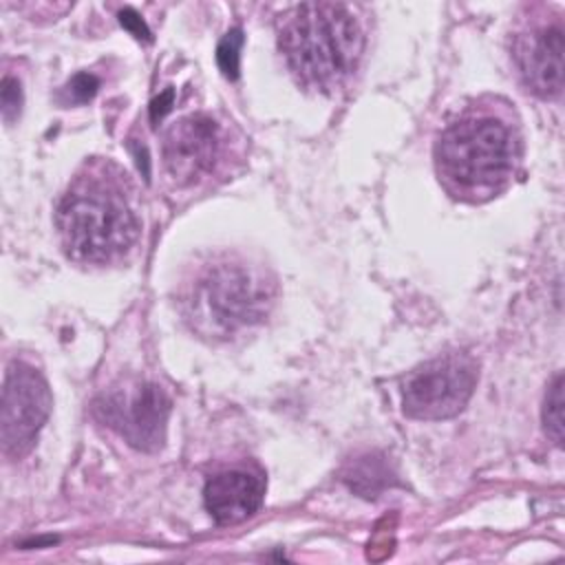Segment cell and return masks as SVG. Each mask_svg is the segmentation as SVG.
<instances>
[{
    "label": "cell",
    "instance_id": "cell-15",
    "mask_svg": "<svg viewBox=\"0 0 565 565\" xmlns=\"http://www.w3.org/2000/svg\"><path fill=\"white\" fill-rule=\"evenodd\" d=\"M97 86H99V82H97L95 75L79 73V75H75V77L66 84V93H68L71 102L82 104V102H88V99L95 95Z\"/></svg>",
    "mask_w": 565,
    "mask_h": 565
},
{
    "label": "cell",
    "instance_id": "cell-6",
    "mask_svg": "<svg viewBox=\"0 0 565 565\" xmlns=\"http://www.w3.org/2000/svg\"><path fill=\"white\" fill-rule=\"evenodd\" d=\"M475 384L477 362L468 353L437 355L404 377V413L415 419H448L468 404Z\"/></svg>",
    "mask_w": 565,
    "mask_h": 565
},
{
    "label": "cell",
    "instance_id": "cell-5",
    "mask_svg": "<svg viewBox=\"0 0 565 565\" xmlns=\"http://www.w3.org/2000/svg\"><path fill=\"white\" fill-rule=\"evenodd\" d=\"M93 413L128 446L154 452L166 439L170 397L154 382L124 380L95 399Z\"/></svg>",
    "mask_w": 565,
    "mask_h": 565
},
{
    "label": "cell",
    "instance_id": "cell-10",
    "mask_svg": "<svg viewBox=\"0 0 565 565\" xmlns=\"http://www.w3.org/2000/svg\"><path fill=\"white\" fill-rule=\"evenodd\" d=\"M203 497L216 523L234 525L260 508L265 481L249 468H227L207 479Z\"/></svg>",
    "mask_w": 565,
    "mask_h": 565
},
{
    "label": "cell",
    "instance_id": "cell-11",
    "mask_svg": "<svg viewBox=\"0 0 565 565\" xmlns=\"http://www.w3.org/2000/svg\"><path fill=\"white\" fill-rule=\"evenodd\" d=\"M391 470L384 461V457L380 455H364L353 459L342 479L349 483L351 490L364 494V497H375L377 492H382L388 483H391Z\"/></svg>",
    "mask_w": 565,
    "mask_h": 565
},
{
    "label": "cell",
    "instance_id": "cell-13",
    "mask_svg": "<svg viewBox=\"0 0 565 565\" xmlns=\"http://www.w3.org/2000/svg\"><path fill=\"white\" fill-rule=\"evenodd\" d=\"M241 46H243V31L232 29L223 35V40L216 46V64L221 73L227 79L238 77V60H241Z\"/></svg>",
    "mask_w": 565,
    "mask_h": 565
},
{
    "label": "cell",
    "instance_id": "cell-2",
    "mask_svg": "<svg viewBox=\"0 0 565 565\" xmlns=\"http://www.w3.org/2000/svg\"><path fill=\"white\" fill-rule=\"evenodd\" d=\"M278 44L302 86L333 93L355 73L364 31L349 4L305 2L280 15Z\"/></svg>",
    "mask_w": 565,
    "mask_h": 565
},
{
    "label": "cell",
    "instance_id": "cell-9",
    "mask_svg": "<svg viewBox=\"0 0 565 565\" xmlns=\"http://www.w3.org/2000/svg\"><path fill=\"white\" fill-rule=\"evenodd\" d=\"M563 26L534 24L516 35L514 62L525 86L539 97H554L563 88Z\"/></svg>",
    "mask_w": 565,
    "mask_h": 565
},
{
    "label": "cell",
    "instance_id": "cell-4",
    "mask_svg": "<svg viewBox=\"0 0 565 565\" xmlns=\"http://www.w3.org/2000/svg\"><path fill=\"white\" fill-rule=\"evenodd\" d=\"M519 146L497 115L468 113L437 139L435 166L441 183L461 199L481 201L503 190L514 172Z\"/></svg>",
    "mask_w": 565,
    "mask_h": 565
},
{
    "label": "cell",
    "instance_id": "cell-12",
    "mask_svg": "<svg viewBox=\"0 0 565 565\" xmlns=\"http://www.w3.org/2000/svg\"><path fill=\"white\" fill-rule=\"evenodd\" d=\"M543 426L547 437L563 446V375L556 373L552 384L547 386L545 402H543Z\"/></svg>",
    "mask_w": 565,
    "mask_h": 565
},
{
    "label": "cell",
    "instance_id": "cell-1",
    "mask_svg": "<svg viewBox=\"0 0 565 565\" xmlns=\"http://www.w3.org/2000/svg\"><path fill=\"white\" fill-rule=\"evenodd\" d=\"M55 223L68 258L95 265L121 258L139 236L126 172L110 161L88 163L64 192Z\"/></svg>",
    "mask_w": 565,
    "mask_h": 565
},
{
    "label": "cell",
    "instance_id": "cell-8",
    "mask_svg": "<svg viewBox=\"0 0 565 565\" xmlns=\"http://www.w3.org/2000/svg\"><path fill=\"white\" fill-rule=\"evenodd\" d=\"M221 146L223 130L210 115L181 117L163 137L166 170L177 183L190 185L214 170Z\"/></svg>",
    "mask_w": 565,
    "mask_h": 565
},
{
    "label": "cell",
    "instance_id": "cell-3",
    "mask_svg": "<svg viewBox=\"0 0 565 565\" xmlns=\"http://www.w3.org/2000/svg\"><path fill=\"white\" fill-rule=\"evenodd\" d=\"M276 298L274 276L243 258L218 256L192 271L181 291L190 327L205 338H230L260 322Z\"/></svg>",
    "mask_w": 565,
    "mask_h": 565
},
{
    "label": "cell",
    "instance_id": "cell-17",
    "mask_svg": "<svg viewBox=\"0 0 565 565\" xmlns=\"http://www.w3.org/2000/svg\"><path fill=\"white\" fill-rule=\"evenodd\" d=\"M170 99H172V90H166L159 99H154V102H152L150 113H152V119H154V121H157V117H161V115L170 108V106H168V104H170Z\"/></svg>",
    "mask_w": 565,
    "mask_h": 565
},
{
    "label": "cell",
    "instance_id": "cell-14",
    "mask_svg": "<svg viewBox=\"0 0 565 565\" xmlns=\"http://www.w3.org/2000/svg\"><path fill=\"white\" fill-rule=\"evenodd\" d=\"M0 95H2V117H4L7 124H11L20 115V106H22L20 82L15 77H11V75H4L2 77Z\"/></svg>",
    "mask_w": 565,
    "mask_h": 565
},
{
    "label": "cell",
    "instance_id": "cell-7",
    "mask_svg": "<svg viewBox=\"0 0 565 565\" xmlns=\"http://www.w3.org/2000/svg\"><path fill=\"white\" fill-rule=\"evenodd\" d=\"M51 411L46 380L29 364L13 362L2 388V452L9 459L24 457L44 426Z\"/></svg>",
    "mask_w": 565,
    "mask_h": 565
},
{
    "label": "cell",
    "instance_id": "cell-16",
    "mask_svg": "<svg viewBox=\"0 0 565 565\" xmlns=\"http://www.w3.org/2000/svg\"><path fill=\"white\" fill-rule=\"evenodd\" d=\"M119 20H121V24H124L135 38H139V40H150V31L146 29L143 20H141L132 9H124V11L119 13Z\"/></svg>",
    "mask_w": 565,
    "mask_h": 565
}]
</instances>
